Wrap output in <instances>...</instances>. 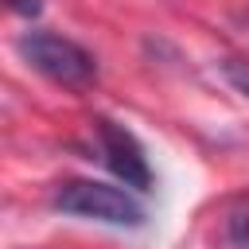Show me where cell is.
Returning <instances> with one entry per match:
<instances>
[{
	"instance_id": "1",
	"label": "cell",
	"mask_w": 249,
	"mask_h": 249,
	"mask_svg": "<svg viewBox=\"0 0 249 249\" xmlns=\"http://www.w3.org/2000/svg\"><path fill=\"white\" fill-rule=\"evenodd\" d=\"M51 206L86 222H105V226H144L148 210L136 195H128L124 187L101 183V179H62L51 195Z\"/></svg>"
},
{
	"instance_id": "4",
	"label": "cell",
	"mask_w": 249,
	"mask_h": 249,
	"mask_svg": "<svg viewBox=\"0 0 249 249\" xmlns=\"http://www.w3.org/2000/svg\"><path fill=\"white\" fill-rule=\"evenodd\" d=\"M222 78H226L241 97H249V58H226V62H222Z\"/></svg>"
},
{
	"instance_id": "2",
	"label": "cell",
	"mask_w": 249,
	"mask_h": 249,
	"mask_svg": "<svg viewBox=\"0 0 249 249\" xmlns=\"http://www.w3.org/2000/svg\"><path fill=\"white\" fill-rule=\"evenodd\" d=\"M19 54L31 70H39L43 78H51L54 86H66V89H86L97 82V58L66 39V35H54V31H23L19 35Z\"/></svg>"
},
{
	"instance_id": "5",
	"label": "cell",
	"mask_w": 249,
	"mask_h": 249,
	"mask_svg": "<svg viewBox=\"0 0 249 249\" xmlns=\"http://www.w3.org/2000/svg\"><path fill=\"white\" fill-rule=\"evenodd\" d=\"M8 8L19 12V16H31V19H35V16L43 12V0H8Z\"/></svg>"
},
{
	"instance_id": "3",
	"label": "cell",
	"mask_w": 249,
	"mask_h": 249,
	"mask_svg": "<svg viewBox=\"0 0 249 249\" xmlns=\"http://www.w3.org/2000/svg\"><path fill=\"white\" fill-rule=\"evenodd\" d=\"M93 136H97V152L105 160V167L132 191H152V167L144 156V144L117 124L113 117H93Z\"/></svg>"
}]
</instances>
